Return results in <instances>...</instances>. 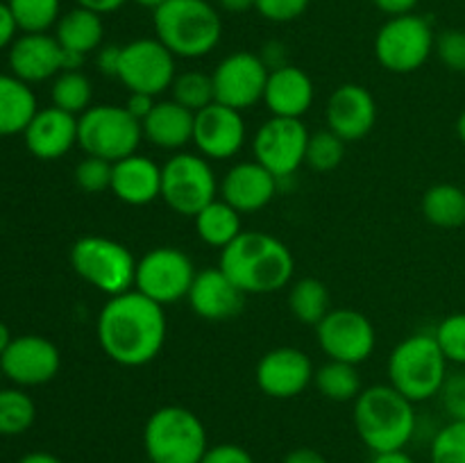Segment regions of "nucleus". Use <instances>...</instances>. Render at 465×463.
Returning a JSON list of instances; mask_svg holds the SVG:
<instances>
[{"label":"nucleus","instance_id":"nucleus-1","mask_svg":"<svg viewBox=\"0 0 465 463\" xmlns=\"http://www.w3.org/2000/svg\"><path fill=\"white\" fill-rule=\"evenodd\" d=\"M166 313L162 304L136 289L114 295L98 313V343L123 368L148 366L166 343Z\"/></svg>","mask_w":465,"mask_h":463},{"label":"nucleus","instance_id":"nucleus-2","mask_svg":"<svg viewBox=\"0 0 465 463\" xmlns=\"http://www.w3.org/2000/svg\"><path fill=\"white\" fill-rule=\"evenodd\" d=\"M218 266L245 295H266L289 286L295 272V259L289 245L277 236L266 232H241L221 250Z\"/></svg>","mask_w":465,"mask_h":463},{"label":"nucleus","instance_id":"nucleus-3","mask_svg":"<svg viewBox=\"0 0 465 463\" xmlns=\"http://www.w3.org/2000/svg\"><path fill=\"white\" fill-rule=\"evenodd\" d=\"M354 429L372 454L398 452L416 434V409L391 384L368 386L354 399Z\"/></svg>","mask_w":465,"mask_h":463},{"label":"nucleus","instance_id":"nucleus-4","mask_svg":"<svg viewBox=\"0 0 465 463\" xmlns=\"http://www.w3.org/2000/svg\"><path fill=\"white\" fill-rule=\"evenodd\" d=\"M154 36L180 59H198L216 50L223 21L209 0H166L153 12Z\"/></svg>","mask_w":465,"mask_h":463},{"label":"nucleus","instance_id":"nucleus-5","mask_svg":"<svg viewBox=\"0 0 465 463\" xmlns=\"http://www.w3.org/2000/svg\"><path fill=\"white\" fill-rule=\"evenodd\" d=\"M448 359L434 334H411L400 340L389 357V384L411 399L427 402L440 393L448 377Z\"/></svg>","mask_w":465,"mask_h":463},{"label":"nucleus","instance_id":"nucleus-6","mask_svg":"<svg viewBox=\"0 0 465 463\" xmlns=\"http://www.w3.org/2000/svg\"><path fill=\"white\" fill-rule=\"evenodd\" d=\"M207 448L203 420L180 404L159 407L143 427V449L150 463H200Z\"/></svg>","mask_w":465,"mask_h":463},{"label":"nucleus","instance_id":"nucleus-7","mask_svg":"<svg viewBox=\"0 0 465 463\" xmlns=\"http://www.w3.org/2000/svg\"><path fill=\"white\" fill-rule=\"evenodd\" d=\"M71 266L100 293L121 295L134 289L136 259L130 248L107 236H82L71 248Z\"/></svg>","mask_w":465,"mask_h":463},{"label":"nucleus","instance_id":"nucleus-8","mask_svg":"<svg viewBox=\"0 0 465 463\" xmlns=\"http://www.w3.org/2000/svg\"><path fill=\"white\" fill-rule=\"evenodd\" d=\"M143 125L121 104H91L77 118V145L89 157L121 162L136 153Z\"/></svg>","mask_w":465,"mask_h":463},{"label":"nucleus","instance_id":"nucleus-9","mask_svg":"<svg viewBox=\"0 0 465 463\" xmlns=\"http://www.w3.org/2000/svg\"><path fill=\"white\" fill-rule=\"evenodd\" d=\"M436 34L431 23L420 14L391 16L375 36V57L389 73L407 75L418 71L431 57Z\"/></svg>","mask_w":465,"mask_h":463},{"label":"nucleus","instance_id":"nucleus-10","mask_svg":"<svg viewBox=\"0 0 465 463\" xmlns=\"http://www.w3.org/2000/svg\"><path fill=\"white\" fill-rule=\"evenodd\" d=\"M216 175L203 154L177 153L162 166V198L175 213L193 218L216 200Z\"/></svg>","mask_w":465,"mask_h":463},{"label":"nucleus","instance_id":"nucleus-11","mask_svg":"<svg viewBox=\"0 0 465 463\" xmlns=\"http://www.w3.org/2000/svg\"><path fill=\"white\" fill-rule=\"evenodd\" d=\"M195 275L198 271L184 250L162 245V248L148 250L136 261L134 289L166 307L189 295Z\"/></svg>","mask_w":465,"mask_h":463},{"label":"nucleus","instance_id":"nucleus-12","mask_svg":"<svg viewBox=\"0 0 465 463\" xmlns=\"http://www.w3.org/2000/svg\"><path fill=\"white\" fill-rule=\"evenodd\" d=\"M175 54L157 39L145 36L121 45L118 80L130 94L159 95L171 89L175 80Z\"/></svg>","mask_w":465,"mask_h":463},{"label":"nucleus","instance_id":"nucleus-13","mask_svg":"<svg viewBox=\"0 0 465 463\" xmlns=\"http://www.w3.org/2000/svg\"><path fill=\"white\" fill-rule=\"evenodd\" d=\"M316 339L331 361L359 366L371 359L377 331L371 318L357 309H331L316 325Z\"/></svg>","mask_w":465,"mask_h":463},{"label":"nucleus","instance_id":"nucleus-14","mask_svg":"<svg viewBox=\"0 0 465 463\" xmlns=\"http://www.w3.org/2000/svg\"><path fill=\"white\" fill-rule=\"evenodd\" d=\"M307 143L309 130L302 118L272 116L254 134V162L268 168L277 180L291 177L307 159Z\"/></svg>","mask_w":465,"mask_h":463},{"label":"nucleus","instance_id":"nucleus-15","mask_svg":"<svg viewBox=\"0 0 465 463\" xmlns=\"http://www.w3.org/2000/svg\"><path fill=\"white\" fill-rule=\"evenodd\" d=\"M268 73L271 71L259 54L248 53V50L227 54L212 73L216 103L236 109V112L250 109L259 100H263Z\"/></svg>","mask_w":465,"mask_h":463},{"label":"nucleus","instance_id":"nucleus-16","mask_svg":"<svg viewBox=\"0 0 465 463\" xmlns=\"http://www.w3.org/2000/svg\"><path fill=\"white\" fill-rule=\"evenodd\" d=\"M3 375L16 386H44L57 377L62 354L57 345L39 334H23L12 339L0 357Z\"/></svg>","mask_w":465,"mask_h":463},{"label":"nucleus","instance_id":"nucleus-17","mask_svg":"<svg viewBox=\"0 0 465 463\" xmlns=\"http://www.w3.org/2000/svg\"><path fill=\"white\" fill-rule=\"evenodd\" d=\"M313 363L302 350L275 348L263 354L257 363V386L262 393L275 399L298 398L313 381Z\"/></svg>","mask_w":465,"mask_h":463},{"label":"nucleus","instance_id":"nucleus-18","mask_svg":"<svg viewBox=\"0 0 465 463\" xmlns=\"http://www.w3.org/2000/svg\"><path fill=\"white\" fill-rule=\"evenodd\" d=\"M193 143L204 159H232L245 143V123L241 112L213 103L195 113Z\"/></svg>","mask_w":465,"mask_h":463},{"label":"nucleus","instance_id":"nucleus-19","mask_svg":"<svg viewBox=\"0 0 465 463\" xmlns=\"http://www.w3.org/2000/svg\"><path fill=\"white\" fill-rule=\"evenodd\" d=\"M327 127L339 134L345 143L359 141L375 127L377 103L375 95L361 84H341L327 100Z\"/></svg>","mask_w":465,"mask_h":463},{"label":"nucleus","instance_id":"nucleus-20","mask_svg":"<svg viewBox=\"0 0 465 463\" xmlns=\"http://www.w3.org/2000/svg\"><path fill=\"white\" fill-rule=\"evenodd\" d=\"M12 75L25 84H36L64 71V48L48 32H23L7 53Z\"/></svg>","mask_w":465,"mask_h":463},{"label":"nucleus","instance_id":"nucleus-21","mask_svg":"<svg viewBox=\"0 0 465 463\" xmlns=\"http://www.w3.org/2000/svg\"><path fill=\"white\" fill-rule=\"evenodd\" d=\"M186 300H189V307L195 316L221 322L236 316L243 309L245 293L218 266L198 271Z\"/></svg>","mask_w":465,"mask_h":463},{"label":"nucleus","instance_id":"nucleus-22","mask_svg":"<svg viewBox=\"0 0 465 463\" xmlns=\"http://www.w3.org/2000/svg\"><path fill=\"white\" fill-rule=\"evenodd\" d=\"M218 191L239 213H252L275 198L277 177L259 162H241L225 172Z\"/></svg>","mask_w":465,"mask_h":463},{"label":"nucleus","instance_id":"nucleus-23","mask_svg":"<svg viewBox=\"0 0 465 463\" xmlns=\"http://www.w3.org/2000/svg\"><path fill=\"white\" fill-rule=\"evenodd\" d=\"M25 148L41 162L62 159L77 143V116L59 107H45L35 113L23 132Z\"/></svg>","mask_w":465,"mask_h":463},{"label":"nucleus","instance_id":"nucleus-24","mask_svg":"<svg viewBox=\"0 0 465 463\" xmlns=\"http://www.w3.org/2000/svg\"><path fill=\"white\" fill-rule=\"evenodd\" d=\"M316 98V86L302 68L286 64L268 73L263 104L272 116L302 118L312 109Z\"/></svg>","mask_w":465,"mask_h":463},{"label":"nucleus","instance_id":"nucleus-25","mask_svg":"<svg viewBox=\"0 0 465 463\" xmlns=\"http://www.w3.org/2000/svg\"><path fill=\"white\" fill-rule=\"evenodd\" d=\"M112 193L130 207H145L162 198V166L143 154H130L114 163Z\"/></svg>","mask_w":465,"mask_h":463},{"label":"nucleus","instance_id":"nucleus-26","mask_svg":"<svg viewBox=\"0 0 465 463\" xmlns=\"http://www.w3.org/2000/svg\"><path fill=\"white\" fill-rule=\"evenodd\" d=\"M143 136L162 150H182L193 143L195 113L177 104L175 100H162L154 104L143 123Z\"/></svg>","mask_w":465,"mask_h":463},{"label":"nucleus","instance_id":"nucleus-27","mask_svg":"<svg viewBox=\"0 0 465 463\" xmlns=\"http://www.w3.org/2000/svg\"><path fill=\"white\" fill-rule=\"evenodd\" d=\"M54 39L59 41L66 53L89 54L103 45L104 39V23L103 16L91 9L75 7L71 12L62 14L54 25Z\"/></svg>","mask_w":465,"mask_h":463},{"label":"nucleus","instance_id":"nucleus-28","mask_svg":"<svg viewBox=\"0 0 465 463\" xmlns=\"http://www.w3.org/2000/svg\"><path fill=\"white\" fill-rule=\"evenodd\" d=\"M36 112L39 109L32 86L16 75L0 73V136L23 134Z\"/></svg>","mask_w":465,"mask_h":463},{"label":"nucleus","instance_id":"nucleus-29","mask_svg":"<svg viewBox=\"0 0 465 463\" xmlns=\"http://www.w3.org/2000/svg\"><path fill=\"white\" fill-rule=\"evenodd\" d=\"M193 221L200 241L218 250L227 248L243 232V227H241V213L223 198L212 200L207 207L200 209L193 216Z\"/></svg>","mask_w":465,"mask_h":463},{"label":"nucleus","instance_id":"nucleus-30","mask_svg":"<svg viewBox=\"0 0 465 463\" xmlns=\"http://www.w3.org/2000/svg\"><path fill=\"white\" fill-rule=\"evenodd\" d=\"M422 216L443 230L465 225V189L448 182L430 186L422 195Z\"/></svg>","mask_w":465,"mask_h":463},{"label":"nucleus","instance_id":"nucleus-31","mask_svg":"<svg viewBox=\"0 0 465 463\" xmlns=\"http://www.w3.org/2000/svg\"><path fill=\"white\" fill-rule=\"evenodd\" d=\"M313 384L318 393L331 402H354L361 393V375L357 366L343 361H327L313 372Z\"/></svg>","mask_w":465,"mask_h":463},{"label":"nucleus","instance_id":"nucleus-32","mask_svg":"<svg viewBox=\"0 0 465 463\" xmlns=\"http://www.w3.org/2000/svg\"><path fill=\"white\" fill-rule=\"evenodd\" d=\"M289 307L291 313L298 318L302 325L316 327L330 309V291H327L325 281L318 277H302L291 286L289 293Z\"/></svg>","mask_w":465,"mask_h":463},{"label":"nucleus","instance_id":"nucleus-33","mask_svg":"<svg viewBox=\"0 0 465 463\" xmlns=\"http://www.w3.org/2000/svg\"><path fill=\"white\" fill-rule=\"evenodd\" d=\"M36 404L23 389H0V436H21L35 425Z\"/></svg>","mask_w":465,"mask_h":463},{"label":"nucleus","instance_id":"nucleus-34","mask_svg":"<svg viewBox=\"0 0 465 463\" xmlns=\"http://www.w3.org/2000/svg\"><path fill=\"white\" fill-rule=\"evenodd\" d=\"M50 98H53L54 107L77 116V113H84L91 107L94 86H91V80L82 71H62L54 77Z\"/></svg>","mask_w":465,"mask_h":463},{"label":"nucleus","instance_id":"nucleus-35","mask_svg":"<svg viewBox=\"0 0 465 463\" xmlns=\"http://www.w3.org/2000/svg\"><path fill=\"white\" fill-rule=\"evenodd\" d=\"M173 100L189 112L198 113L204 107L216 103V94H213V80L212 75L200 71H184L175 75L171 84Z\"/></svg>","mask_w":465,"mask_h":463},{"label":"nucleus","instance_id":"nucleus-36","mask_svg":"<svg viewBox=\"0 0 465 463\" xmlns=\"http://www.w3.org/2000/svg\"><path fill=\"white\" fill-rule=\"evenodd\" d=\"M21 32H48L62 16V0H7Z\"/></svg>","mask_w":465,"mask_h":463},{"label":"nucleus","instance_id":"nucleus-37","mask_svg":"<svg viewBox=\"0 0 465 463\" xmlns=\"http://www.w3.org/2000/svg\"><path fill=\"white\" fill-rule=\"evenodd\" d=\"M345 157V141L339 134L327 127V130H318L313 134H309L307 143V159L304 163L313 168L318 172H330L334 168L341 166Z\"/></svg>","mask_w":465,"mask_h":463},{"label":"nucleus","instance_id":"nucleus-38","mask_svg":"<svg viewBox=\"0 0 465 463\" xmlns=\"http://www.w3.org/2000/svg\"><path fill=\"white\" fill-rule=\"evenodd\" d=\"M431 463H465V420H450L431 440Z\"/></svg>","mask_w":465,"mask_h":463},{"label":"nucleus","instance_id":"nucleus-39","mask_svg":"<svg viewBox=\"0 0 465 463\" xmlns=\"http://www.w3.org/2000/svg\"><path fill=\"white\" fill-rule=\"evenodd\" d=\"M434 339L450 363L465 368V313L443 318L436 327Z\"/></svg>","mask_w":465,"mask_h":463},{"label":"nucleus","instance_id":"nucleus-40","mask_svg":"<svg viewBox=\"0 0 465 463\" xmlns=\"http://www.w3.org/2000/svg\"><path fill=\"white\" fill-rule=\"evenodd\" d=\"M112 162H104V159L89 157L86 154L75 168V182L86 193H103V191L112 189Z\"/></svg>","mask_w":465,"mask_h":463},{"label":"nucleus","instance_id":"nucleus-41","mask_svg":"<svg viewBox=\"0 0 465 463\" xmlns=\"http://www.w3.org/2000/svg\"><path fill=\"white\" fill-rule=\"evenodd\" d=\"M434 53L448 71L465 73V30L450 27L436 34Z\"/></svg>","mask_w":465,"mask_h":463},{"label":"nucleus","instance_id":"nucleus-42","mask_svg":"<svg viewBox=\"0 0 465 463\" xmlns=\"http://www.w3.org/2000/svg\"><path fill=\"white\" fill-rule=\"evenodd\" d=\"M439 398L450 420H465V368L448 372Z\"/></svg>","mask_w":465,"mask_h":463},{"label":"nucleus","instance_id":"nucleus-43","mask_svg":"<svg viewBox=\"0 0 465 463\" xmlns=\"http://www.w3.org/2000/svg\"><path fill=\"white\" fill-rule=\"evenodd\" d=\"M312 0H257L254 9L271 23H291L307 12Z\"/></svg>","mask_w":465,"mask_h":463},{"label":"nucleus","instance_id":"nucleus-44","mask_svg":"<svg viewBox=\"0 0 465 463\" xmlns=\"http://www.w3.org/2000/svg\"><path fill=\"white\" fill-rule=\"evenodd\" d=\"M200 463H254L252 454L234 443H218L207 448Z\"/></svg>","mask_w":465,"mask_h":463},{"label":"nucleus","instance_id":"nucleus-45","mask_svg":"<svg viewBox=\"0 0 465 463\" xmlns=\"http://www.w3.org/2000/svg\"><path fill=\"white\" fill-rule=\"evenodd\" d=\"M118 64H121V45H100L95 50V66L103 75L107 77H116L118 75Z\"/></svg>","mask_w":465,"mask_h":463},{"label":"nucleus","instance_id":"nucleus-46","mask_svg":"<svg viewBox=\"0 0 465 463\" xmlns=\"http://www.w3.org/2000/svg\"><path fill=\"white\" fill-rule=\"evenodd\" d=\"M18 25L7 3H0V50L9 48L16 41Z\"/></svg>","mask_w":465,"mask_h":463},{"label":"nucleus","instance_id":"nucleus-47","mask_svg":"<svg viewBox=\"0 0 465 463\" xmlns=\"http://www.w3.org/2000/svg\"><path fill=\"white\" fill-rule=\"evenodd\" d=\"M154 95H148V94H130V98H127V103L123 104V107L127 109V112L132 113V116L136 118L139 123H143L145 118H148V113L154 109Z\"/></svg>","mask_w":465,"mask_h":463},{"label":"nucleus","instance_id":"nucleus-48","mask_svg":"<svg viewBox=\"0 0 465 463\" xmlns=\"http://www.w3.org/2000/svg\"><path fill=\"white\" fill-rule=\"evenodd\" d=\"M262 57V62L266 64L268 71H275V68H282L286 66V48L284 44H280V41H268L266 45H263V53L259 54Z\"/></svg>","mask_w":465,"mask_h":463},{"label":"nucleus","instance_id":"nucleus-49","mask_svg":"<svg viewBox=\"0 0 465 463\" xmlns=\"http://www.w3.org/2000/svg\"><path fill=\"white\" fill-rule=\"evenodd\" d=\"M375 7L380 12H384L386 16H402V14H413V9L418 7L420 0H372Z\"/></svg>","mask_w":465,"mask_h":463},{"label":"nucleus","instance_id":"nucleus-50","mask_svg":"<svg viewBox=\"0 0 465 463\" xmlns=\"http://www.w3.org/2000/svg\"><path fill=\"white\" fill-rule=\"evenodd\" d=\"M75 3H77V7L91 9V12L104 16V14L118 12V9H121L127 0H75Z\"/></svg>","mask_w":465,"mask_h":463},{"label":"nucleus","instance_id":"nucleus-51","mask_svg":"<svg viewBox=\"0 0 465 463\" xmlns=\"http://www.w3.org/2000/svg\"><path fill=\"white\" fill-rule=\"evenodd\" d=\"M282 463H327V458L322 457L318 449L312 448H298L293 452H289Z\"/></svg>","mask_w":465,"mask_h":463},{"label":"nucleus","instance_id":"nucleus-52","mask_svg":"<svg viewBox=\"0 0 465 463\" xmlns=\"http://www.w3.org/2000/svg\"><path fill=\"white\" fill-rule=\"evenodd\" d=\"M216 3L223 12L245 14L250 12V9H254V3H257V0H216Z\"/></svg>","mask_w":465,"mask_h":463},{"label":"nucleus","instance_id":"nucleus-53","mask_svg":"<svg viewBox=\"0 0 465 463\" xmlns=\"http://www.w3.org/2000/svg\"><path fill=\"white\" fill-rule=\"evenodd\" d=\"M371 463H416L411 457H409L404 449H398V452H384V454H375Z\"/></svg>","mask_w":465,"mask_h":463},{"label":"nucleus","instance_id":"nucleus-54","mask_svg":"<svg viewBox=\"0 0 465 463\" xmlns=\"http://www.w3.org/2000/svg\"><path fill=\"white\" fill-rule=\"evenodd\" d=\"M18 463H62V458L50 452H30L18 458Z\"/></svg>","mask_w":465,"mask_h":463},{"label":"nucleus","instance_id":"nucleus-55","mask_svg":"<svg viewBox=\"0 0 465 463\" xmlns=\"http://www.w3.org/2000/svg\"><path fill=\"white\" fill-rule=\"evenodd\" d=\"M12 331H9V327L5 325L3 320H0V357H3V352L5 350L9 348V343H12Z\"/></svg>","mask_w":465,"mask_h":463},{"label":"nucleus","instance_id":"nucleus-56","mask_svg":"<svg viewBox=\"0 0 465 463\" xmlns=\"http://www.w3.org/2000/svg\"><path fill=\"white\" fill-rule=\"evenodd\" d=\"M457 136H459V141L465 145V112H461V116L457 118Z\"/></svg>","mask_w":465,"mask_h":463},{"label":"nucleus","instance_id":"nucleus-57","mask_svg":"<svg viewBox=\"0 0 465 463\" xmlns=\"http://www.w3.org/2000/svg\"><path fill=\"white\" fill-rule=\"evenodd\" d=\"M132 3H136V5H141V7H148V9H157L159 5H163L166 3V0H132Z\"/></svg>","mask_w":465,"mask_h":463},{"label":"nucleus","instance_id":"nucleus-58","mask_svg":"<svg viewBox=\"0 0 465 463\" xmlns=\"http://www.w3.org/2000/svg\"><path fill=\"white\" fill-rule=\"evenodd\" d=\"M3 377H5V375H3V368H0V381H3Z\"/></svg>","mask_w":465,"mask_h":463}]
</instances>
